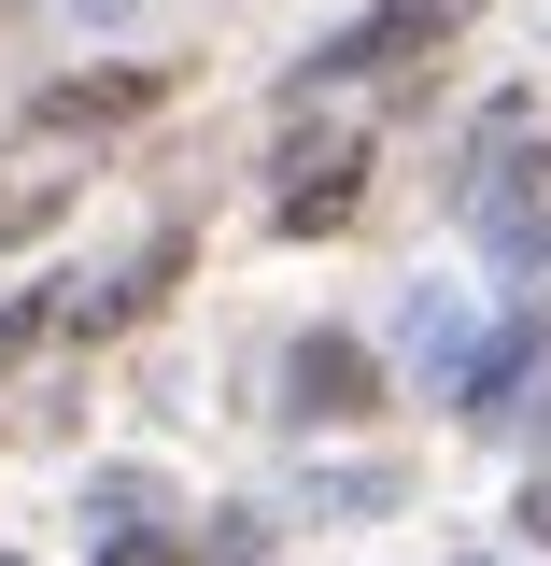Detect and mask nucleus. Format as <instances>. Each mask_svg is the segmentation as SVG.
I'll return each mask as SVG.
<instances>
[{
    "instance_id": "nucleus-1",
    "label": "nucleus",
    "mask_w": 551,
    "mask_h": 566,
    "mask_svg": "<svg viewBox=\"0 0 551 566\" xmlns=\"http://www.w3.org/2000/svg\"><path fill=\"white\" fill-rule=\"evenodd\" d=\"M170 99V71L128 57V71H71V85H43V128H128V114H156Z\"/></svg>"
},
{
    "instance_id": "nucleus-2",
    "label": "nucleus",
    "mask_w": 551,
    "mask_h": 566,
    "mask_svg": "<svg viewBox=\"0 0 551 566\" xmlns=\"http://www.w3.org/2000/svg\"><path fill=\"white\" fill-rule=\"evenodd\" d=\"M438 29H453V0H382V14L340 43V71H396V57H424Z\"/></svg>"
},
{
    "instance_id": "nucleus-3",
    "label": "nucleus",
    "mask_w": 551,
    "mask_h": 566,
    "mask_svg": "<svg viewBox=\"0 0 551 566\" xmlns=\"http://www.w3.org/2000/svg\"><path fill=\"white\" fill-rule=\"evenodd\" d=\"M297 382H311V411H368V354H353V340H311Z\"/></svg>"
},
{
    "instance_id": "nucleus-4",
    "label": "nucleus",
    "mask_w": 551,
    "mask_h": 566,
    "mask_svg": "<svg viewBox=\"0 0 551 566\" xmlns=\"http://www.w3.org/2000/svg\"><path fill=\"white\" fill-rule=\"evenodd\" d=\"M353 170H368V156H326V185H297L283 227H297V241H311V227H340V212H353Z\"/></svg>"
},
{
    "instance_id": "nucleus-5",
    "label": "nucleus",
    "mask_w": 551,
    "mask_h": 566,
    "mask_svg": "<svg viewBox=\"0 0 551 566\" xmlns=\"http://www.w3.org/2000/svg\"><path fill=\"white\" fill-rule=\"evenodd\" d=\"M43 326H57V297H14V312H0V368H14V354L43 340Z\"/></svg>"
},
{
    "instance_id": "nucleus-6",
    "label": "nucleus",
    "mask_w": 551,
    "mask_h": 566,
    "mask_svg": "<svg viewBox=\"0 0 551 566\" xmlns=\"http://www.w3.org/2000/svg\"><path fill=\"white\" fill-rule=\"evenodd\" d=\"M114 566H184V553H170V538H114Z\"/></svg>"
}]
</instances>
